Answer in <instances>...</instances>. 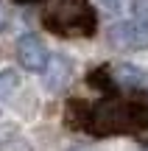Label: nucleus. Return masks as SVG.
<instances>
[{
	"label": "nucleus",
	"mask_w": 148,
	"mask_h": 151,
	"mask_svg": "<svg viewBox=\"0 0 148 151\" xmlns=\"http://www.w3.org/2000/svg\"><path fill=\"white\" fill-rule=\"evenodd\" d=\"M42 73H48V87H50V90L61 87L67 78H70V62H67V56H56V59H48V67H45Z\"/></svg>",
	"instance_id": "nucleus-7"
},
{
	"label": "nucleus",
	"mask_w": 148,
	"mask_h": 151,
	"mask_svg": "<svg viewBox=\"0 0 148 151\" xmlns=\"http://www.w3.org/2000/svg\"><path fill=\"white\" fill-rule=\"evenodd\" d=\"M87 115H89V104L87 101H67V109H64V123L76 132H84L87 129Z\"/></svg>",
	"instance_id": "nucleus-6"
},
{
	"label": "nucleus",
	"mask_w": 148,
	"mask_h": 151,
	"mask_svg": "<svg viewBox=\"0 0 148 151\" xmlns=\"http://www.w3.org/2000/svg\"><path fill=\"white\" fill-rule=\"evenodd\" d=\"M17 84H20V76L14 70H3L0 73V106L9 101V95L17 90Z\"/></svg>",
	"instance_id": "nucleus-9"
},
{
	"label": "nucleus",
	"mask_w": 148,
	"mask_h": 151,
	"mask_svg": "<svg viewBox=\"0 0 148 151\" xmlns=\"http://www.w3.org/2000/svg\"><path fill=\"white\" fill-rule=\"evenodd\" d=\"M20 3H34V0H20Z\"/></svg>",
	"instance_id": "nucleus-12"
},
{
	"label": "nucleus",
	"mask_w": 148,
	"mask_h": 151,
	"mask_svg": "<svg viewBox=\"0 0 148 151\" xmlns=\"http://www.w3.org/2000/svg\"><path fill=\"white\" fill-rule=\"evenodd\" d=\"M145 106L140 104H123L115 98H106L101 104H89L87 129L95 137H115V134H132Z\"/></svg>",
	"instance_id": "nucleus-1"
},
{
	"label": "nucleus",
	"mask_w": 148,
	"mask_h": 151,
	"mask_svg": "<svg viewBox=\"0 0 148 151\" xmlns=\"http://www.w3.org/2000/svg\"><path fill=\"white\" fill-rule=\"evenodd\" d=\"M87 81L92 87H98V90H104V92H117V84H115V78H112V70L109 67H98V70H92L87 76Z\"/></svg>",
	"instance_id": "nucleus-8"
},
{
	"label": "nucleus",
	"mask_w": 148,
	"mask_h": 151,
	"mask_svg": "<svg viewBox=\"0 0 148 151\" xmlns=\"http://www.w3.org/2000/svg\"><path fill=\"white\" fill-rule=\"evenodd\" d=\"M45 28L59 37H92L98 17L87 0H56V6L45 14Z\"/></svg>",
	"instance_id": "nucleus-2"
},
{
	"label": "nucleus",
	"mask_w": 148,
	"mask_h": 151,
	"mask_svg": "<svg viewBox=\"0 0 148 151\" xmlns=\"http://www.w3.org/2000/svg\"><path fill=\"white\" fill-rule=\"evenodd\" d=\"M109 42L120 50H145L148 48V22L145 20H123L109 28Z\"/></svg>",
	"instance_id": "nucleus-3"
},
{
	"label": "nucleus",
	"mask_w": 148,
	"mask_h": 151,
	"mask_svg": "<svg viewBox=\"0 0 148 151\" xmlns=\"http://www.w3.org/2000/svg\"><path fill=\"white\" fill-rule=\"evenodd\" d=\"M6 22H9V14H6V6H3V3H0V28H3V25H6Z\"/></svg>",
	"instance_id": "nucleus-11"
},
{
	"label": "nucleus",
	"mask_w": 148,
	"mask_h": 151,
	"mask_svg": "<svg viewBox=\"0 0 148 151\" xmlns=\"http://www.w3.org/2000/svg\"><path fill=\"white\" fill-rule=\"evenodd\" d=\"M112 78H115L117 90H120V87H126V90H137V87L145 84V73L137 70L134 65H120V67H115V70H112Z\"/></svg>",
	"instance_id": "nucleus-5"
},
{
	"label": "nucleus",
	"mask_w": 148,
	"mask_h": 151,
	"mask_svg": "<svg viewBox=\"0 0 148 151\" xmlns=\"http://www.w3.org/2000/svg\"><path fill=\"white\" fill-rule=\"evenodd\" d=\"M17 59H20V65L25 67L28 73H42L45 67H48V48H45V42L36 37V34H25V37H20V42H17Z\"/></svg>",
	"instance_id": "nucleus-4"
},
{
	"label": "nucleus",
	"mask_w": 148,
	"mask_h": 151,
	"mask_svg": "<svg viewBox=\"0 0 148 151\" xmlns=\"http://www.w3.org/2000/svg\"><path fill=\"white\" fill-rule=\"evenodd\" d=\"M132 134L137 137L140 143H148V109L140 115V120H137V126H134V132H132Z\"/></svg>",
	"instance_id": "nucleus-10"
}]
</instances>
